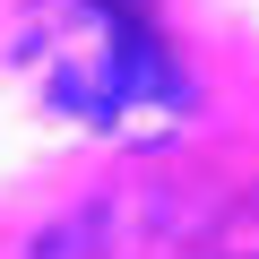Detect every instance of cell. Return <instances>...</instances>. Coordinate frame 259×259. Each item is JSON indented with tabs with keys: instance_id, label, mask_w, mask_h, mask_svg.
Listing matches in <instances>:
<instances>
[{
	"instance_id": "6da1fadb",
	"label": "cell",
	"mask_w": 259,
	"mask_h": 259,
	"mask_svg": "<svg viewBox=\"0 0 259 259\" xmlns=\"http://www.w3.org/2000/svg\"><path fill=\"white\" fill-rule=\"evenodd\" d=\"M18 69L87 130H173L190 87L139 0H35L18 18Z\"/></svg>"
},
{
	"instance_id": "7a4b0ae2",
	"label": "cell",
	"mask_w": 259,
	"mask_h": 259,
	"mask_svg": "<svg viewBox=\"0 0 259 259\" xmlns=\"http://www.w3.org/2000/svg\"><path fill=\"white\" fill-rule=\"evenodd\" d=\"M164 233H182V216L173 207H147V199L139 207H87V216L52 225L35 242V259H156Z\"/></svg>"
}]
</instances>
